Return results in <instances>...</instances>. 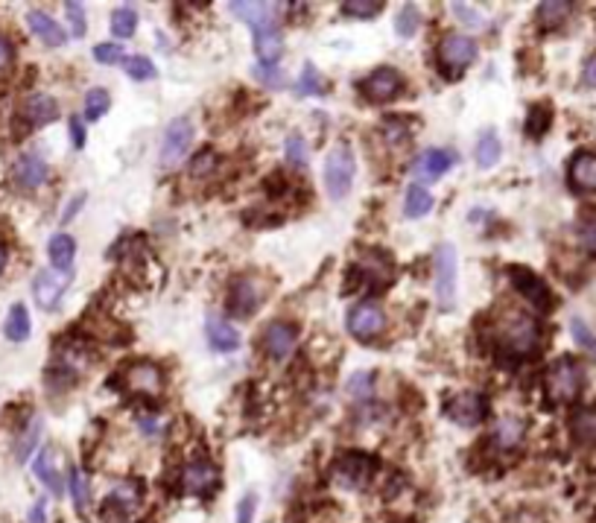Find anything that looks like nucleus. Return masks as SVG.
I'll use <instances>...</instances> for the list:
<instances>
[{"instance_id":"nucleus-1","label":"nucleus","mask_w":596,"mask_h":523,"mask_svg":"<svg viewBox=\"0 0 596 523\" xmlns=\"http://www.w3.org/2000/svg\"><path fill=\"white\" fill-rule=\"evenodd\" d=\"M541 346V331L529 313L512 310L500 322V348L509 357H529Z\"/></svg>"},{"instance_id":"nucleus-2","label":"nucleus","mask_w":596,"mask_h":523,"mask_svg":"<svg viewBox=\"0 0 596 523\" xmlns=\"http://www.w3.org/2000/svg\"><path fill=\"white\" fill-rule=\"evenodd\" d=\"M357 161L348 144H336L325 158V190L334 202H342L354 187Z\"/></svg>"},{"instance_id":"nucleus-3","label":"nucleus","mask_w":596,"mask_h":523,"mask_svg":"<svg viewBox=\"0 0 596 523\" xmlns=\"http://www.w3.org/2000/svg\"><path fill=\"white\" fill-rule=\"evenodd\" d=\"M582 366L573 357H561L553 366L547 368V395L556 403H573L582 392Z\"/></svg>"},{"instance_id":"nucleus-4","label":"nucleus","mask_w":596,"mask_h":523,"mask_svg":"<svg viewBox=\"0 0 596 523\" xmlns=\"http://www.w3.org/2000/svg\"><path fill=\"white\" fill-rule=\"evenodd\" d=\"M436 59H439V68L447 73V77H459V73L471 68V62L476 59V41L468 36H459V33L444 36L439 44Z\"/></svg>"},{"instance_id":"nucleus-5","label":"nucleus","mask_w":596,"mask_h":523,"mask_svg":"<svg viewBox=\"0 0 596 523\" xmlns=\"http://www.w3.org/2000/svg\"><path fill=\"white\" fill-rule=\"evenodd\" d=\"M506 272H509L512 287H515L520 295H524L535 310H541V313L553 310V293H549L547 281H544L541 275H535L532 269H527V266H509Z\"/></svg>"},{"instance_id":"nucleus-6","label":"nucleus","mask_w":596,"mask_h":523,"mask_svg":"<svg viewBox=\"0 0 596 523\" xmlns=\"http://www.w3.org/2000/svg\"><path fill=\"white\" fill-rule=\"evenodd\" d=\"M436 302L442 310H453L456 304V249L451 243L436 249Z\"/></svg>"},{"instance_id":"nucleus-7","label":"nucleus","mask_w":596,"mask_h":523,"mask_svg":"<svg viewBox=\"0 0 596 523\" xmlns=\"http://www.w3.org/2000/svg\"><path fill=\"white\" fill-rule=\"evenodd\" d=\"M378 471V462L375 456H366V454H346L336 459L334 465V480L342 486V488H363L371 476Z\"/></svg>"},{"instance_id":"nucleus-8","label":"nucleus","mask_w":596,"mask_h":523,"mask_svg":"<svg viewBox=\"0 0 596 523\" xmlns=\"http://www.w3.org/2000/svg\"><path fill=\"white\" fill-rule=\"evenodd\" d=\"M193 141V123L187 117H176L170 126L164 129V141H161V167H176L182 155H187Z\"/></svg>"},{"instance_id":"nucleus-9","label":"nucleus","mask_w":596,"mask_h":523,"mask_svg":"<svg viewBox=\"0 0 596 523\" xmlns=\"http://www.w3.org/2000/svg\"><path fill=\"white\" fill-rule=\"evenodd\" d=\"M263 304V290L255 278H234L229 287V313L237 319H246L251 313H258V307Z\"/></svg>"},{"instance_id":"nucleus-10","label":"nucleus","mask_w":596,"mask_h":523,"mask_svg":"<svg viewBox=\"0 0 596 523\" xmlns=\"http://www.w3.org/2000/svg\"><path fill=\"white\" fill-rule=\"evenodd\" d=\"M383 327H386V313L375 302H363V304L351 307V313H348V334L354 339L368 342V339L380 336Z\"/></svg>"},{"instance_id":"nucleus-11","label":"nucleus","mask_w":596,"mask_h":523,"mask_svg":"<svg viewBox=\"0 0 596 523\" xmlns=\"http://www.w3.org/2000/svg\"><path fill=\"white\" fill-rule=\"evenodd\" d=\"M70 281H73V272L68 269V272H62V269H48V272H38L36 281H33V295H36V304L41 310H53L59 302H62V295L65 290L70 287Z\"/></svg>"},{"instance_id":"nucleus-12","label":"nucleus","mask_w":596,"mask_h":523,"mask_svg":"<svg viewBox=\"0 0 596 523\" xmlns=\"http://www.w3.org/2000/svg\"><path fill=\"white\" fill-rule=\"evenodd\" d=\"M485 410H488V400L480 392H459V395H453L451 400H447V407H444L447 418L456 422V424H462V427L480 424L485 418Z\"/></svg>"},{"instance_id":"nucleus-13","label":"nucleus","mask_w":596,"mask_h":523,"mask_svg":"<svg viewBox=\"0 0 596 523\" xmlns=\"http://www.w3.org/2000/svg\"><path fill=\"white\" fill-rule=\"evenodd\" d=\"M219 486V471L214 462H187L185 471H182V488L187 495H199V497H208L214 495Z\"/></svg>"},{"instance_id":"nucleus-14","label":"nucleus","mask_w":596,"mask_h":523,"mask_svg":"<svg viewBox=\"0 0 596 523\" xmlns=\"http://www.w3.org/2000/svg\"><path fill=\"white\" fill-rule=\"evenodd\" d=\"M363 94L371 102H392L400 94V73L392 68H378L363 80Z\"/></svg>"},{"instance_id":"nucleus-15","label":"nucleus","mask_w":596,"mask_h":523,"mask_svg":"<svg viewBox=\"0 0 596 523\" xmlns=\"http://www.w3.org/2000/svg\"><path fill=\"white\" fill-rule=\"evenodd\" d=\"M459 164V155L453 149H424L415 161V176L424 178V182H439L444 173H451Z\"/></svg>"},{"instance_id":"nucleus-16","label":"nucleus","mask_w":596,"mask_h":523,"mask_svg":"<svg viewBox=\"0 0 596 523\" xmlns=\"http://www.w3.org/2000/svg\"><path fill=\"white\" fill-rule=\"evenodd\" d=\"M295 342H298V327L293 322H272V325H266L263 348H266V354L272 357V360H284V357H290L293 348H295Z\"/></svg>"},{"instance_id":"nucleus-17","label":"nucleus","mask_w":596,"mask_h":523,"mask_svg":"<svg viewBox=\"0 0 596 523\" xmlns=\"http://www.w3.org/2000/svg\"><path fill=\"white\" fill-rule=\"evenodd\" d=\"M144 500V488L138 483H132V480H123V483H117L109 495H106V515L112 518H126L132 515L141 506Z\"/></svg>"},{"instance_id":"nucleus-18","label":"nucleus","mask_w":596,"mask_h":523,"mask_svg":"<svg viewBox=\"0 0 596 523\" xmlns=\"http://www.w3.org/2000/svg\"><path fill=\"white\" fill-rule=\"evenodd\" d=\"M229 12L234 15L237 21L249 24L258 33V29H272L281 6H275V4H240V0H231Z\"/></svg>"},{"instance_id":"nucleus-19","label":"nucleus","mask_w":596,"mask_h":523,"mask_svg":"<svg viewBox=\"0 0 596 523\" xmlns=\"http://www.w3.org/2000/svg\"><path fill=\"white\" fill-rule=\"evenodd\" d=\"M205 336H208V346L219 354H231L240 348V331L229 319L217 316V313L205 319Z\"/></svg>"},{"instance_id":"nucleus-20","label":"nucleus","mask_w":596,"mask_h":523,"mask_svg":"<svg viewBox=\"0 0 596 523\" xmlns=\"http://www.w3.org/2000/svg\"><path fill=\"white\" fill-rule=\"evenodd\" d=\"M568 178L573 190L596 193V153H576L568 167Z\"/></svg>"},{"instance_id":"nucleus-21","label":"nucleus","mask_w":596,"mask_h":523,"mask_svg":"<svg viewBox=\"0 0 596 523\" xmlns=\"http://www.w3.org/2000/svg\"><path fill=\"white\" fill-rule=\"evenodd\" d=\"M21 117L29 126H48L59 117V106L50 94H29L21 106Z\"/></svg>"},{"instance_id":"nucleus-22","label":"nucleus","mask_w":596,"mask_h":523,"mask_svg":"<svg viewBox=\"0 0 596 523\" xmlns=\"http://www.w3.org/2000/svg\"><path fill=\"white\" fill-rule=\"evenodd\" d=\"M12 176L21 187L36 190V187H41L44 182H48V164H44V158L29 153V155H21L18 161H15Z\"/></svg>"},{"instance_id":"nucleus-23","label":"nucleus","mask_w":596,"mask_h":523,"mask_svg":"<svg viewBox=\"0 0 596 523\" xmlns=\"http://www.w3.org/2000/svg\"><path fill=\"white\" fill-rule=\"evenodd\" d=\"M27 24H29V29L48 44V48H62V44L68 41V36H65V29L59 27L48 12H41V9H29L27 12Z\"/></svg>"},{"instance_id":"nucleus-24","label":"nucleus","mask_w":596,"mask_h":523,"mask_svg":"<svg viewBox=\"0 0 596 523\" xmlns=\"http://www.w3.org/2000/svg\"><path fill=\"white\" fill-rule=\"evenodd\" d=\"M33 471H36V476L38 480L48 486L56 497H62L65 495V486H62V474H59V468H56V454H53V447H44V451L36 456V462H33Z\"/></svg>"},{"instance_id":"nucleus-25","label":"nucleus","mask_w":596,"mask_h":523,"mask_svg":"<svg viewBox=\"0 0 596 523\" xmlns=\"http://www.w3.org/2000/svg\"><path fill=\"white\" fill-rule=\"evenodd\" d=\"M255 53L261 59V65L275 68L281 53H284V38H281L278 29H258V33H255Z\"/></svg>"},{"instance_id":"nucleus-26","label":"nucleus","mask_w":596,"mask_h":523,"mask_svg":"<svg viewBox=\"0 0 596 523\" xmlns=\"http://www.w3.org/2000/svg\"><path fill=\"white\" fill-rule=\"evenodd\" d=\"M126 380L135 392H158L161 390V371L153 363H132V368L126 371Z\"/></svg>"},{"instance_id":"nucleus-27","label":"nucleus","mask_w":596,"mask_h":523,"mask_svg":"<svg viewBox=\"0 0 596 523\" xmlns=\"http://www.w3.org/2000/svg\"><path fill=\"white\" fill-rule=\"evenodd\" d=\"M48 255H50V263L56 269H62V272H68V269L73 266V258H77V240H73L70 234L65 231H59L50 237V243H48Z\"/></svg>"},{"instance_id":"nucleus-28","label":"nucleus","mask_w":596,"mask_h":523,"mask_svg":"<svg viewBox=\"0 0 596 523\" xmlns=\"http://www.w3.org/2000/svg\"><path fill=\"white\" fill-rule=\"evenodd\" d=\"M524 432H527V424L520 422V418L506 415L495 427V444L500 447V451H515V447L520 444V439H524Z\"/></svg>"},{"instance_id":"nucleus-29","label":"nucleus","mask_w":596,"mask_h":523,"mask_svg":"<svg viewBox=\"0 0 596 523\" xmlns=\"http://www.w3.org/2000/svg\"><path fill=\"white\" fill-rule=\"evenodd\" d=\"M570 432L576 444H593L596 442V410L585 407L570 415Z\"/></svg>"},{"instance_id":"nucleus-30","label":"nucleus","mask_w":596,"mask_h":523,"mask_svg":"<svg viewBox=\"0 0 596 523\" xmlns=\"http://www.w3.org/2000/svg\"><path fill=\"white\" fill-rule=\"evenodd\" d=\"M433 211V193H430L424 185H412L407 190V199H404V214L410 219H421Z\"/></svg>"},{"instance_id":"nucleus-31","label":"nucleus","mask_w":596,"mask_h":523,"mask_svg":"<svg viewBox=\"0 0 596 523\" xmlns=\"http://www.w3.org/2000/svg\"><path fill=\"white\" fill-rule=\"evenodd\" d=\"M33 331V325H29V313L24 304H12L9 316H6V325H4V334L9 342H24Z\"/></svg>"},{"instance_id":"nucleus-32","label":"nucleus","mask_w":596,"mask_h":523,"mask_svg":"<svg viewBox=\"0 0 596 523\" xmlns=\"http://www.w3.org/2000/svg\"><path fill=\"white\" fill-rule=\"evenodd\" d=\"M474 155H476V164H480L483 170H488V167H495V164L500 161V155H503V144H500V138L495 132H485L480 141H476V149H474Z\"/></svg>"},{"instance_id":"nucleus-33","label":"nucleus","mask_w":596,"mask_h":523,"mask_svg":"<svg viewBox=\"0 0 596 523\" xmlns=\"http://www.w3.org/2000/svg\"><path fill=\"white\" fill-rule=\"evenodd\" d=\"M570 4H564V0H547V4L538 6V24L544 29H556L561 27L564 21H568V15H570Z\"/></svg>"},{"instance_id":"nucleus-34","label":"nucleus","mask_w":596,"mask_h":523,"mask_svg":"<svg viewBox=\"0 0 596 523\" xmlns=\"http://www.w3.org/2000/svg\"><path fill=\"white\" fill-rule=\"evenodd\" d=\"M138 29V12L132 6H117L112 12V36L114 38H129Z\"/></svg>"},{"instance_id":"nucleus-35","label":"nucleus","mask_w":596,"mask_h":523,"mask_svg":"<svg viewBox=\"0 0 596 523\" xmlns=\"http://www.w3.org/2000/svg\"><path fill=\"white\" fill-rule=\"evenodd\" d=\"M419 27H421V9L415 4L400 6V12L395 15V33L400 38H412L415 33H419Z\"/></svg>"},{"instance_id":"nucleus-36","label":"nucleus","mask_w":596,"mask_h":523,"mask_svg":"<svg viewBox=\"0 0 596 523\" xmlns=\"http://www.w3.org/2000/svg\"><path fill=\"white\" fill-rule=\"evenodd\" d=\"M112 109V97L109 91H102V88H91V91L85 94V121L94 123L100 117H106V112Z\"/></svg>"},{"instance_id":"nucleus-37","label":"nucleus","mask_w":596,"mask_h":523,"mask_svg":"<svg viewBox=\"0 0 596 523\" xmlns=\"http://www.w3.org/2000/svg\"><path fill=\"white\" fill-rule=\"evenodd\" d=\"M549 123H553V109L547 106V102H538V106L529 109V117H527V134L529 138H541L547 134Z\"/></svg>"},{"instance_id":"nucleus-38","label":"nucleus","mask_w":596,"mask_h":523,"mask_svg":"<svg viewBox=\"0 0 596 523\" xmlns=\"http://www.w3.org/2000/svg\"><path fill=\"white\" fill-rule=\"evenodd\" d=\"M123 70L129 73V80L135 82H146V80H155V65L149 62L146 56H126L123 59Z\"/></svg>"},{"instance_id":"nucleus-39","label":"nucleus","mask_w":596,"mask_h":523,"mask_svg":"<svg viewBox=\"0 0 596 523\" xmlns=\"http://www.w3.org/2000/svg\"><path fill=\"white\" fill-rule=\"evenodd\" d=\"M298 94H302V97L322 94V73L316 70V65H313V62H307L302 68V77H298Z\"/></svg>"},{"instance_id":"nucleus-40","label":"nucleus","mask_w":596,"mask_h":523,"mask_svg":"<svg viewBox=\"0 0 596 523\" xmlns=\"http://www.w3.org/2000/svg\"><path fill=\"white\" fill-rule=\"evenodd\" d=\"M287 161L293 164V167H307L310 146H307V141L302 138V134H290V138H287Z\"/></svg>"},{"instance_id":"nucleus-41","label":"nucleus","mask_w":596,"mask_h":523,"mask_svg":"<svg viewBox=\"0 0 596 523\" xmlns=\"http://www.w3.org/2000/svg\"><path fill=\"white\" fill-rule=\"evenodd\" d=\"M380 9H383L380 0H346L342 4V12L354 15V18H375Z\"/></svg>"},{"instance_id":"nucleus-42","label":"nucleus","mask_w":596,"mask_h":523,"mask_svg":"<svg viewBox=\"0 0 596 523\" xmlns=\"http://www.w3.org/2000/svg\"><path fill=\"white\" fill-rule=\"evenodd\" d=\"M570 334H573V339L579 342V346H582L585 351H591V354L596 357V334L585 325V319L573 316V319H570Z\"/></svg>"},{"instance_id":"nucleus-43","label":"nucleus","mask_w":596,"mask_h":523,"mask_svg":"<svg viewBox=\"0 0 596 523\" xmlns=\"http://www.w3.org/2000/svg\"><path fill=\"white\" fill-rule=\"evenodd\" d=\"M68 491H70L73 503H77V509H85V506H88V480H85V474H82V471H77V468L70 471Z\"/></svg>"},{"instance_id":"nucleus-44","label":"nucleus","mask_w":596,"mask_h":523,"mask_svg":"<svg viewBox=\"0 0 596 523\" xmlns=\"http://www.w3.org/2000/svg\"><path fill=\"white\" fill-rule=\"evenodd\" d=\"M94 59L100 65H123V48L121 44H112V41H106V44H97L94 48Z\"/></svg>"},{"instance_id":"nucleus-45","label":"nucleus","mask_w":596,"mask_h":523,"mask_svg":"<svg viewBox=\"0 0 596 523\" xmlns=\"http://www.w3.org/2000/svg\"><path fill=\"white\" fill-rule=\"evenodd\" d=\"M38 432H41V422H33L27 430H24V436L18 442V447H15V454H18V462H27L29 454H33V447L38 442Z\"/></svg>"},{"instance_id":"nucleus-46","label":"nucleus","mask_w":596,"mask_h":523,"mask_svg":"<svg viewBox=\"0 0 596 523\" xmlns=\"http://www.w3.org/2000/svg\"><path fill=\"white\" fill-rule=\"evenodd\" d=\"M214 164H217V155L211 153V149H202V153L193 155L190 161V176H202V173H211L214 170Z\"/></svg>"},{"instance_id":"nucleus-47","label":"nucleus","mask_w":596,"mask_h":523,"mask_svg":"<svg viewBox=\"0 0 596 523\" xmlns=\"http://www.w3.org/2000/svg\"><path fill=\"white\" fill-rule=\"evenodd\" d=\"M65 12H68V21H70V27H73V36L82 38V36H85V29H88L82 4H65Z\"/></svg>"},{"instance_id":"nucleus-48","label":"nucleus","mask_w":596,"mask_h":523,"mask_svg":"<svg viewBox=\"0 0 596 523\" xmlns=\"http://www.w3.org/2000/svg\"><path fill=\"white\" fill-rule=\"evenodd\" d=\"M251 77L261 80V82H266L270 88H281V85H284V73L275 70V68H266V65H261V68H251Z\"/></svg>"},{"instance_id":"nucleus-49","label":"nucleus","mask_w":596,"mask_h":523,"mask_svg":"<svg viewBox=\"0 0 596 523\" xmlns=\"http://www.w3.org/2000/svg\"><path fill=\"white\" fill-rule=\"evenodd\" d=\"M255 512H258V497L246 495L237 503V523H255Z\"/></svg>"},{"instance_id":"nucleus-50","label":"nucleus","mask_w":596,"mask_h":523,"mask_svg":"<svg viewBox=\"0 0 596 523\" xmlns=\"http://www.w3.org/2000/svg\"><path fill=\"white\" fill-rule=\"evenodd\" d=\"M348 390H351V395H357V398H366V395H371V375H354L351 380H348Z\"/></svg>"},{"instance_id":"nucleus-51","label":"nucleus","mask_w":596,"mask_h":523,"mask_svg":"<svg viewBox=\"0 0 596 523\" xmlns=\"http://www.w3.org/2000/svg\"><path fill=\"white\" fill-rule=\"evenodd\" d=\"M451 9L459 15V21H465V24H471V27H483L485 21H480V18H474V9L468 6V4H451Z\"/></svg>"},{"instance_id":"nucleus-52","label":"nucleus","mask_w":596,"mask_h":523,"mask_svg":"<svg viewBox=\"0 0 596 523\" xmlns=\"http://www.w3.org/2000/svg\"><path fill=\"white\" fill-rule=\"evenodd\" d=\"M579 243H582L588 251H596V222L582 226V231H579Z\"/></svg>"},{"instance_id":"nucleus-53","label":"nucleus","mask_w":596,"mask_h":523,"mask_svg":"<svg viewBox=\"0 0 596 523\" xmlns=\"http://www.w3.org/2000/svg\"><path fill=\"white\" fill-rule=\"evenodd\" d=\"M85 199H88V193H77V197L70 199V205H68V211L62 214V226L65 222H70L73 217H77L80 211H82V205H85Z\"/></svg>"},{"instance_id":"nucleus-54","label":"nucleus","mask_w":596,"mask_h":523,"mask_svg":"<svg viewBox=\"0 0 596 523\" xmlns=\"http://www.w3.org/2000/svg\"><path fill=\"white\" fill-rule=\"evenodd\" d=\"M70 141H73V146H77V149L85 146V129H82L80 117H70Z\"/></svg>"},{"instance_id":"nucleus-55","label":"nucleus","mask_w":596,"mask_h":523,"mask_svg":"<svg viewBox=\"0 0 596 523\" xmlns=\"http://www.w3.org/2000/svg\"><path fill=\"white\" fill-rule=\"evenodd\" d=\"M582 85L585 88H596V56H591L585 68H582Z\"/></svg>"},{"instance_id":"nucleus-56","label":"nucleus","mask_w":596,"mask_h":523,"mask_svg":"<svg viewBox=\"0 0 596 523\" xmlns=\"http://www.w3.org/2000/svg\"><path fill=\"white\" fill-rule=\"evenodd\" d=\"M12 56H15V53H12V44H9L4 36H0V73H4V70L12 65Z\"/></svg>"},{"instance_id":"nucleus-57","label":"nucleus","mask_w":596,"mask_h":523,"mask_svg":"<svg viewBox=\"0 0 596 523\" xmlns=\"http://www.w3.org/2000/svg\"><path fill=\"white\" fill-rule=\"evenodd\" d=\"M29 523H48V503L44 500H38L33 509H29V518H27Z\"/></svg>"},{"instance_id":"nucleus-58","label":"nucleus","mask_w":596,"mask_h":523,"mask_svg":"<svg viewBox=\"0 0 596 523\" xmlns=\"http://www.w3.org/2000/svg\"><path fill=\"white\" fill-rule=\"evenodd\" d=\"M6 258H9V255H6V246L0 243V272H4V266H6Z\"/></svg>"}]
</instances>
